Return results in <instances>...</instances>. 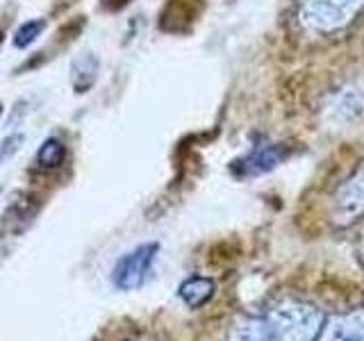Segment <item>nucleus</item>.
Returning <instances> with one entry per match:
<instances>
[{
    "label": "nucleus",
    "mask_w": 364,
    "mask_h": 341,
    "mask_svg": "<svg viewBox=\"0 0 364 341\" xmlns=\"http://www.w3.org/2000/svg\"><path fill=\"white\" fill-rule=\"evenodd\" d=\"M291 18L307 39L333 41L360 26L364 0H291Z\"/></svg>",
    "instance_id": "nucleus-2"
},
{
    "label": "nucleus",
    "mask_w": 364,
    "mask_h": 341,
    "mask_svg": "<svg viewBox=\"0 0 364 341\" xmlns=\"http://www.w3.org/2000/svg\"><path fill=\"white\" fill-rule=\"evenodd\" d=\"M123 3H128V0H123Z\"/></svg>",
    "instance_id": "nucleus-13"
},
{
    "label": "nucleus",
    "mask_w": 364,
    "mask_h": 341,
    "mask_svg": "<svg viewBox=\"0 0 364 341\" xmlns=\"http://www.w3.org/2000/svg\"><path fill=\"white\" fill-rule=\"evenodd\" d=\"M46 28H48V21L46 18H30L16 28L14 37H11V43H14V48H18V50L28 48L30 43H34L41 37Z\"/></svg>",
    "instance_id": "nucleus-10"
},
{
    "label": "nucleus",
    "mask_w": 364,
    "mask_h": 341,
    "mask_svg": "<svg viewBox=\"0 0 364 341\" xmlns=\"http://www.w3.org/2000/svg\"><path fill=\"white\" fill-rule=\"evenodd\" d=\"M362 255H364V250H362Z\"/></svg>",
    "instance_id": "nucleus-14"
},
{
    "label": "nucleus",
    "mask_w": 364,
    "mask_h": 341,
    "mask_svg": "<svg viewBox=\"0 0 364 341\" xmlns=\"http://www.w3.org/2000/svg\"><path fill=\"white\" fill-rule=\"evenodd\" d=\"M330 219L337 227H350L364 219V162L337 187Z\"/></svg>",
    "instance_id": "nucleus-4"
},
{
    "label": "nucleus",
    "mask_w": 364,
    "mask_h": 341,
    "mask_svg": "<svg viewBox=\"0 0 364 341\" xmlns=\"http://www.w3.org/2000/svg\"><path fill=\"white\" fill-rule=\"evenodd\" d=\"M282 162V148L280 146H262L255 148L242 162H237V173L242 178H253L259 173H267L273 166Z\"/></svg>",
    "instance_id": "nucleus-6"
},
{
    "label": "nucleus",
    "mask_w": 364,
    "mask_h": 341,
    "mask_svg": "<svg viewBox=\"0 0 364 341\" xmlns=\"http://www.w3.org/2000/svg\"><path fill=\"white\" fill-rule=\"evenodd\" d=\"M314 341H364V307L323 318Z\"/></svg>",
    "instance_id": "nucleus-5"
},
{
    "label": "nucleus",
    "mask_w": 364,
    "mask_h": 341,
    "mask_svg": "<svg viewBox=\"0 0 364 341\" xmlns=\"http://www.w3.org/2000/svg\"><path fill=\"white\" fill-rule=\"evenodd\" d=\"M0 117H3V105H0Z\"/></svg>",
    "instance_id": "nucleus-12"
},
{
    "label": "nucleus",
    "mask_w": 364,
    "mask_h": 341,
    "mask_svg": "<svg viewBox=\"0 0 364 341\" xmlns=\"http://www.w3.org/2000/svg\"><path fill=\"white\" fill-rule=\"evenodd\" d=\"M23 139H26V136H23L21 132H11L9 136H5V139L0 141V166H3L5 162H9V159L21 151Z\"/></svg>",
    "instance_id": "nucleus-11"
},
{
    "label": "nucleus",
    "mask_w": 364,
    "mask_h": 341,
    "mask_svg": "<svg viewBox=\"0 0 364 341\" xmlns=\"http://www.w3.org/2000/svg\"><path fill=\"white\" fill-rule=\"evenodd\" d=\"M214 289H216L214 280L203 278V276H193V278H187L185 282L180 284L178 296L187 307H200V305H205L212 298Z\"/></svg>",
    "instance_id": "nucleus-8"
},
{
    "label": "nucleus",
    "mask_w": 364,
    "mask_h": 341,
    "mask_svg": "<svg viewBox=\"0 0 364 341\" xmlns=\"http://www.w3.org/2000/svg\"><path fill=\"white\" fill-rule=\"evenodd\" d=\"M98 68L100 62L94 53H82L71 62V85L75 94H87L98 80Z\"/></svg>",
    "instance_id": "nucleus-7"
},
{
    "label": "nucleus",
    "mask_w": 364,
    "mask_h": 341,
    "mask_svg": "<svg viewBox=\"0 0 364 341\" xmlns=\"http://www.w3.org/2000/svg\"><path fill=\"white\" fill-rule=\"evenodd\" d=\"M64 159H66V146H64V141L57 139V136L46 139L37 151V164L43 170L60 168L64 164Z\"/></svg>",
    "instance_id": "nucleus-9"
},
{
    "label": "nucleus",
    "mask_w": 364,
    "mask_h": 341,
    "mask_svg": "<svg viewBox=\"0 0 364 341\" xmlns=\"http://www.w3.org/2000/svg\"><path fill=\"white\" fill-rule=\"evenodd\" d=\"M323 314L303 301H284L242 321L232 341H314Z\"/></svg>",
    "instance_id": "nucleus-1"
},
{
    "label": "nucleus",
    "mask_w": 364,
    "mask_h": 341,
    "mask_svg": "<svg viewBox=\"0 0 364 341\" xmlns=\"http://www.w3.org/2000/svg\"><path fill=\"white\" fill-rule=\"evenodd\" d=\"M157 253H159L157 242H146L128 250V253L117 259V264L112 269V284L119 291L139 289L148 280V276H151Z\"/></svg>",
    "instance_id": "nucleus-3"
}]
</instances>
